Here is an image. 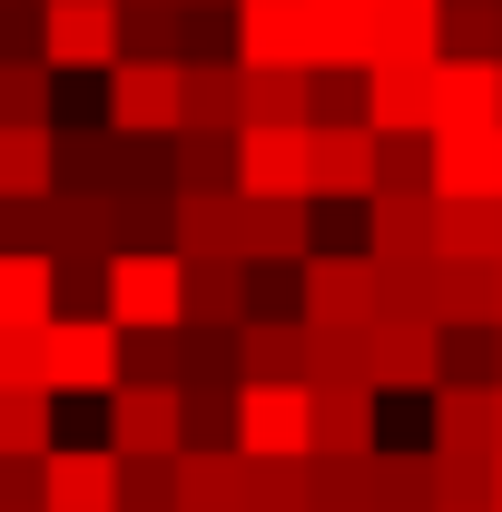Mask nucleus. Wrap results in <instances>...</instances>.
<instances>
[{
	"label": "nucleus",
	"instance_id": "f257e3e1",
	"mask_svg": "<svg viewBox=\"0 0 502 512\" xmlns=\"http://www.w3.org/2000/svg\"><path fill=\"white\" fill-rule=\"evenodd\" d=\"M375 306H384V266L365 247H345V256L306 247L296 256V325H365Z\"/></svg>",
	"mask_w": 502,
	"mask_h": 512
},
{
	"label": "nucleus",
	"instance_id": "f03ea898",
	"mask_svg": "<svg viewBox=\"0 0 502 512\" xmlns=\"http://www.w3.org/2000/svg\"><path fill=\"white\" fill-rule=\"evenodd\" d=\"M227 444L247 453V463H296V453H306V384H256V375H237Z\"/></svg>",
	"mask_w": 502,
	"mask_h": 512
},
{
	"label": "nucleus",
	"instance_id": "7ed1b4c3",
	"mask_svg": "<svg viewBox=\"0 0 502 512\" xmlns=\"http://www.w3.org/2000/svg\"><path fill=\"white\" fill-rule=\"evenodd\" d=\"M99 316L119 325H178V256L168 247H119L99 276Z\"/></svg>",
	"mask_w": 502,
	"mask_h": 512
},
{
	"label": "nucleus",
	"instance_id": "20e7f679",
	"mask_svg": "<svg viewBox=\"0 0 502 512\" xmlns=\"http://www.w3.org/2000/svg\"><path fill=\"white\" fill-rule=\"evenodd\" d=\"M365 384L375 394H434V316L375 306L365 316Z\"/></svg>",
	"mask_w": 502,
	"mask_h": 512
},
{
	"label": "nucleus",
	"instance_id": "39448f33",
	"mask_svg": "<svg viewBox=\"0 0 502 512\" xmlns=\"http://www.w3.org/2000/svg\"><path fill=\"white\" fill-rule=\"evenodd\" d=\"M40 60L50 79L119 60V0H40Z\"/></svg>",
	"mask_w": 502,
	"mask_h": 512
},
{
	"label": "nucleus",
	"instance_id": "423d86ee",
	"mask_svg": "<svg viewBox=\"0 0 502 512\" xmlns=\"http://www.w3.org/2000/svg\"><path fill=\"white\" fill-rule=\"evenodd\" d=\"M365 188H375V128L365 119H306V197L355 207Z\"/></svg>",
	"mask_w": 502,
	"mask_h": 512
},
{
	"label": "nucleus",
	"instance_id": "0eeeda50",
	"mask_svg": "<svg viewBox=\"0 0 502 512\" xmlns=\"http://www.w3.org/2000/svg\"><path fill=\"white\" fill-rule=\"evenodd\" d=\"M50 394H109L119 384V325L109 316H50V365H40Z\"/></svg>",
	"mask_w": 502,
	"mask_h": 512
},
{
	"label": "nucleus",
	"instance_id": "6e6552de",
	"mask_svg": "<svg viewBox=\"0 0 502 512\" xmlns=\"http://www.w3.org/2000/svg\"><path fill=\"white\" fill-rule=\"evenodd\" d=\"M99 79H109L99 128H119V138H168L178 128V60H109Z\"/></svg>",
	"mask_w": 502,
	"mask_h": 512
},
{
	"label": "nucleus",
	"instance_id": "1a4fd4ad",
	"mask_svg": "<svg viewBox=\"0 0 502 512\" xmlns=\"http://www.w3.org/2000/svg\"><path fill=\"white\" fill-rule=\"evenodd\" d=\"M424 188L434 197H502V128H424Z\"/></svg>",
	"mask_w": 502,
	"mask_h": 512
},
{
	"label": "nucleus",
	"instance_id": "9d476101",
	"mask_svg": "<svg viewBox=\"0 0 502 512\" xmlns=\"http://www.w3.org/2000/svg\"><path fill=\"white\" fill-rule=\"evenodd\" d=\"M40 512H119V453L109 444H50L40 453Z\"/></svg>",
	"mask_w": 502,
	"mask_h": 512
},
{
	"label": "nucleus",
	"instance_id": "9b49d317",
	"mask_svg": "<svg viewBox=\"0 0 502 512\" xmlns=\"http://www.w3.org/2000/svg\"><path fill=\"white\" fill-rule=\"evenodd\" d=\"M355 119H365V128H434V60H375V69H355Z\"/></svg>",
	"mask_w": 502,
	"mask_h": 512
},
{
	"label": "nucleus",
	"instance_id": "f8f14e48",
	"mask_svg": "<svg viewBox=\"0 0 502 512\" xmlns=\"http://www.w3.org/2000/svg\"><path fill=\"white\" fill-rule=\"evenodd\" d=\"M365 256L384 266H414V256H434V188H365Z\"/></svg>",
	"mask_w": 502,
	"mask_h": 512
},
{
	"label": "nucleus",
	"instance_id": "ddd939ff",
	"mask_svg": "<svg viewBox=\"0 0 502 512\" xmlns=\"http://www.w3.org/2000/svg\"><path fill=\"white\" fill-rule=\"evenodd\" d=\"M247 316V256H178V325L237 335Z\"/></svg>",
	"mask_w": 502,
	"mask_h": 512
},
{
	"label": "nucleus",
	"instance_id": "4468645a",
	"mask_svg": "<svg viewBox=\"0 0 502 512\" xmlns=\"http://www.w3.org/2000/svg\"><path fill=\"white\" fill-rule=\"evenodd\" d=\"M109 453H178V384H109Z\"/></svg>",
	"mask_w": 502,
	"mask_h": 512
},
{
	"label": "nucleus",
	"instance_id": "2eb2a0df",
	"mask_svg": "<svg viewBox=\"0 0 502 512\" xmlns=\"http://www.w3.org/2000/svg\"><path fill=\"white\" fill-rule=\"evenodd\" d=\"M237 197H306V128H237Z\"/></svg>",
	"mask_w": 502,
	"mask_h": 512
},
{
	"label": "nucleus",
	"instance_id": "dca6fc26",
	"mask_svg": "<svg viewBox=\"0 0 502 512\" xmlns=\"http://www.w3.org/2000/svg\"><path fill=\"white\" fill-rule=\"evenodd\" d=\"M296 10H306V69H365L375 0H296Z\"/></svg>",
	"mask_w": 502,
	"mask_h": 512
},
{
	"label": "nucleus",
	"instance_id": "f3484780",
	"mask_svg": "<svg viewBox=\"0 0 502 512\" xmlns=\"http://www.w3.org/2000/svg\"><path fill=\"white\" fill-rule=\"evenodd\" d=\"M434 128H502V60H434Z\"/></svg>",
	"mask_w": 502,
	"mask_h": 512
},
{
	"label": "nucleus",
	"instance_id": "a211bd4d",
	"mask_svg": "<svg viewBox=\"0 0 502 512\" xmlns=\"http://www.w3.org/2000/svg\"><path fill=\"white\" fill-rule=\"evenodd\" d=\"M375 444V394L365 384H306V453H365Z\"/></svg>",
	"mask_w": 502,
	"mask_h": 512
},
{
	"label": "nucleus",
	"instance_id": "6ab92c4d",
	"mask_svg": "<svg viewBox=\"0 0 502 512\" xmlns=\"http://www.w3.org/2000/svg\"><path fill=\"white\" fill-rule=\"evenodd\" d=\"M237 375L256 384H306V325L296 316H237Z\"/></svg>",
	"mask_w": 502,
	"mask_h": 512
},
{
	"label": "nucleus",
	"instance_id": "aec40b11",
	"mask_svg": "<svg viewBox=\"0 0 502 512\" xmlns=\"http://www.w3.org/2000/svg\"><path fill=\"white\" fill-rule=\"evenodd\" d=\"M315 69H237V128H306Z\"/></svg>",
	"mask_w": 502,
	"mask_h": 512
},
{
	"label": "nucleus",
	"instance_id": "412c9836",
	"mask_svg": "<svg viewBox=\"0 0 502 512\" xmlns=\"http://www.w3.org/2000/svg\"><path fill=\"white\" fill-rule=\"evenodd\" d=\"M315 197H237V256H306Z\"/></svg>",
	"mask_w": 502,
	"mask_h": 512
},
{
	"label": "nucleus",
	"instance_id": "4be33fe9",
	"mask_svg": "<svg viewBox=\"0 0 502 512\" xmlns=\"http://www.w3.org/2000/svg\"><path fill=\"white\" fill-rule=\"evenodd\" d=\"M502 424H493V384H434V453H473L493 463Z\"/></svg>",
	"mask_w": 502,
	"mask_h": 512
},
{
	"label": "nucleus",
	"instance_id": "5701e85b",
	"mask_svg": "<svg viewBox=\"0 0 502 512\" xmlns=\"http://www.w3.org/2000/svg\"><path fill=\"white\" fill-rule=\"evenodd\" d=\"M434 60H502V0H434Z\"/></svg>",
	"mask_w": 502,
	"mask_h": 512
},
{
	"label": "nucleus",
	"instance_id": "b1692460",
	"mask_svg": "<svg viewBox=\"0 0 502 512\" xmlns=\"http://www.w3.org/2000/svg\"><path fill=\"white\" fill-rule=\"evenodd\" d=\"M119 178V138L109 128H50V188H109Z\"/></svg>",
	"mask_w": 502,
	"mask_h": 512
},
{
	"label": "nucleus",
	"instance_id": "393cba45",
	"mask_svg": "<svg viewBox=\"0 0 502 512\" xmlns=\"http://www.w3.org/2000/svg\"><path fill=\"white\" fill-rule=\"evenodd\" d=\"M434 256H502V197H434Z\"/></svg>",
	"mask_w": 502,
	"mask_h": 512
},
{
	"label": "nucleus",
	"instance_id": "a878e982",
	"mask_svg": "<svg viewBox=\"0 0 502 512\" xmlns=\"http://www.w3.org/2000/svg\"><path fill=\"white\" fill-rule=\"evenodd\" d=\"M365 512H434V483H424V453H365Z\"/></svg>",
	"mask_w": 502,
	"mask_h": 512
},
{
	"label": "nucleus",
	"instance_id": "bb28decb",
	"mask_svg": "<svg viewBox=\"0 0 502 512\" xmlns=\"http://www.w3.org/2000/svg\"><path fill=\"white\" fill-rule=\"evenodd\" d=\"M119 375L128 384H178L188 375V325H128L119 335Z\"/></svg>",
	"mask_w": 502,
	"mask_h": 512
},
{
	"label": "nucleus",
	"instance_id": "cd10ccee",
	"mask_svg": "<svg viewBox=\"0 0 502 512\" xmlns=\"http://www.w3.org/2000/svg\"><path fill=\"white\" fill-rule=\"evenodd\" d=\"M237 375H178V444H227Z\"/></svg>",
	"mask_w": 502,
	"mask_h": 512
},
{
	"label": "nucleus",
	"instance_id": "c85d7f7f",
	"mask_svg": "<svg viewBox=\"0 0 502 512\" xmlns=\"http://www.w3.org/2000/svg\"><path fill=\"white\" fill-rule=\"evenodd\" d=\"M50 384H0V453H50L60 424H50Z\"/></svg>",
	"mask_w": 502,
	"mask_h": 512
},
{
	"label": "nucleus",
	"instance_id": "c756f323",
	"mask_svg": "<svg viewBox=\"0 0 502 512\" xmlns=\"http://www.w3.org/2000/svg\"><path fill=\"white\" fill-rule=\"evenodd\" d=\"M40 316H50V256L0 247V325H40Z\"/></svg>",
	"mask_w": 502,
	"mask_h": 512
},
{
	"label": "nucleus",
	"instance_id": "7c9ffc66",
	"mask_svg": "<svg viewBox=\"0 0 502 512\" xmlns=\"http://www.w3.org/2000/svg\"><path fill=\"white\" fill-rule=\"evenodd\" d=\"M119 60H178V0H119Z\"/></svg>",
	"mask_w": 502,
	"mask_h": 512
},
{
	"label": "nucleus",
	"instance_id": "2f4dec72",
	"mask_svg": "<svg viewBox=\"0 0 502 512\" xmlns=\"http://www.w3.org/2000/svg\"><path fill=\"white\" fill-rule=\"evenodd\" d=\"M50 188V119L0 128V197H40Z\"/></svg>",
	"mask_w": 502,
	"mask_h": 512
},
{
	"label": "nucleus",
	"instance_id": "473e14b6",
	"mask_svg": "<svg viewBox=\"0 0 502 512\" xmlns=\"http://www.w3.org/2000/svg\"><path fill=\"white\" fill-rule=\"evenodd\" d=\"M50 119V60H0V128Z\"/></svg>",
	"mask_w": 502,
	"mask_h": 512
},
{
	"label": "nucleus",
	"instance_id": "72a5a7b5",
	"mask_svg": "<svg viewBox=\"0 0 502 512\" xmlns=\"http://www.w3.org/2000/svg\"><path fill=\"white\" fill-rule=\"evenodd\" d=\"M424 483H434V512L443 503H493V463H473V453H424Z\"/></svg>",
	"mask_w": 502,
	"mask_h": 512
},
{
	"label": "nucleus",
	"instance_id": "f704fd0d",
	"mask_svg": "<svg viewBox=\"0 0 502 512\" xmlns=\"http://www.w3.org/2000/svg\"><path fill=\"white\" fill-rule=\"evenodd\" d=\"M375 188H424V128H375Z\"/></svg>",
	"mask_w": 502,
	"mask_h": 512
},
{
	"label": "nucleus",
	"instance_id": "c9c22d12",
	"mask_svg": "<svg viewBox=\"0 0 502 512\" xmlns=\"http://www.w3.org/2000/svg\"><path fill=\"white\" fill-rule=\"evenodd\" d=\"M119 512H168V453H119Z\"/></svg>",
	"mask_w": 502,
	"mask_h": 512
},
{
	"label": "nucleus",
	"instance_id": "e433bc0d",
	"mask_svg": "<svg viewBox=\"0 0 502 512\" xmlns=\"http://www.w3.org/2000/svg\"><path fill=\"white\" fill-rule=\"evenodd\" d=\"M50 365V316L40 325H0V384H40Z\"/></svg>",
	"mask_w": 502,
	"mask_h": 512
},
{
	"label": "nucleus",
	"instance_id": "4c0bfd02",
	"mask_svg": "<svg viewBox=\"0 0 502 512\" xmlns=\"http://www.w3.org/2000/svg\"><path fill=\"white\" fill-rule=\"evenodd\" d=\"M493 325H502V256H493Z\"/></svg>",
	"mask_w": 502,
	"mask_h": 512
},
{
	"label": "nucleus",
	"instance_id": "58836bf2",
	"mask_svg": "<svg viewBox=\"0 0 502 512\" xmlns=\"http://www.w3.org/2000/svg\"><path fill=\"white\" fill-rule=\"evenodd\" d=\"M493 512H502V444H493Z\"/></svg>",
	"mask_w": 502,
	"mask_h": 512
},
{
	"label": "nucleus",
	"instance_id": "ea45409f",
	"mask_svg": "<svg viewBox=\"0 0 502 512\" xmlns=\"http://www.w3.org/2000/svg\"><path fill=\"white\" fill-rule=\"evenodd\" d=\"M443 512H493V503H443Z\"/></svg>",
	"mask_w": 502,
	"mask_h": 512
},
{
	"label": "nucleus",
	"instance_id": "a19ab883",
	"mask_svg": "<svg viewBox=\"0 0 502 512\" xmlns=\"http://www.w3.org/2000/svg\"><path fill=\"white\" fill-rule=\"evenodd\" d=\"M0 512H40V503H0Z\"/></svg>",
	"mask_w": 502,
	"mask_h": 512
},
{
	"label": "nucleus",
	"instance_id": "79ce46f5",
	"mask_svg": "<svg viewBox=\"0 0 502 512\" xmlns=\"http://www.w3.org/2000/svg\"><path fill=\"white\" fill-rule=\"evenodd\" d=\"M493 355H502V325H493Z\"/></svg>",
	"mask_w": 502,
	"mask_h": 512
},
{
	"label": "nucleus",
	"instance_id": "37998d69",
	"mask_svg": "<svg viewBox=\"0 0 502 512\" xmlns=\"http://www.w3.org/2000/svg\"><path fill=\"white\" fill-rule=\"evenodd\" d=\"M217 10H227V0H217Z\"/></svg>",
	"mask_w": 502,
	"mask_h": 512
}]
</instances>
